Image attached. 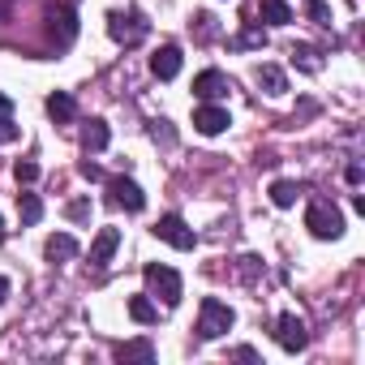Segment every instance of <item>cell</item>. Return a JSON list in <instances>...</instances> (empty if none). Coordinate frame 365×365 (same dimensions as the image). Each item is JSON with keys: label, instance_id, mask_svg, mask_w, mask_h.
I'll return each instance as SVG.
<instances>
[{"label": "cell", "instance_id": "cell-1", "mask_svg": "<svg viewBox=\"0 0 365 365\" xmlns=\"http://www.w3.org/2000/svg\"><path fill=\"white\" fill-rule=\"evenodd\" d=\"M232 322H237V314H232V305H224L220 297H207V301L198 305V339H220V335L232 331Z\"/></svg>", "mask_w": 365, "mask_h": 365}, {"label": "cell", "instance_id": "cell-2", "mask_svg": "<svg viewBox=\"0 0 365 365\" xmlns=\"http://www.w3.org/2000/svg\"><path fill=\"white\" fill-rule=\"evenodd\" d=\"M142 275H146V288H150L146 297L163 301L168 309H172V305H180V292H185V284H180V275H176L172 267H163V262H150Z\"/></svg>", "mask_w": 365, "mask_h": 365}, {"label": "cell", "instance_id": "cell-3", "mask_svg": "<svg viewBox=\"0 0 365 365\" xmlns=\"http://www.w3.org/2000/svg\"><path fill=\"white\" fill-rule=\"evenodd\" d=\"M108 35L116 39V43H125V48H138L146 35H150V22L138 14V9H116V14H108Z\"/></svg>", "mask_w": 365, "mask_h": 365}, {"label": "cell", "instance_id": "cell-4", "mask_svg": "<svg viewBox=\"0 0 365 365\" xmlns=\"http://www.w3.org/2000/svg\"><path fill=\"white\" fill-rule=\"evenodd\" d=\"M305 228H309L318 241H335V237H344V215H339V207H331V202H309Z\"/></svg>", "mask_w": 365, "mask_h": 365}, {"label": "cell", "instance_id": "cell-5", "mask_svg": "<svg viewBox=\"0 0 365 365\" xmlns=\"http://www.w3.org/2000/svg\"><path fill=\"white\" fill-rule=\"evenodd\" d=\"M155 237H159V241H168L172 250H194V245H198V232H194L185 220H180V215H159Z\"/></svg>", "mask_w": 365, "mask_h": 365}, {"label": "cell", "instance_id": "cell-6", "mask_svg": "<svg viewBox=\"0 0 365 365\" xmlns=\"http://www.w3.org/2000/svg\"><path fill=\"white\" fill-rule=\"evenodd\" d=\"M108 202H112V207H125V211H142V207H146V194H142L138 180L112 176V180H108Z\"/></svg>", "mask_w": 365, "mask_h": 365}, {"label": "cell", "instance_id": "cell-7", "mask_svg": "<svg viewBox=\"0 0 365 365\" xmlns=\"http://www.w3.org/2000/svg\"><path fill=\"white\" fill-rule=\"evenodd\" d=\"M275 344H279L284 352H301V348L309 344L305 322H301L297 314H279V318H275Z\"/></svg>", "mask_w": 365, "mask_h": 365}, {"label": "cell", "instance_id": "cell-8", "mask_svg": "<svg viewBox=\"0 0 365 365\" xmlns=\"http://www.w3.org/2000/svg\"><path fill=\"white\" fill-rule=\"evenodd\" d=\"M232 91V82H228V73H220V69H202L198 78H194V95L202 99V103H215L220 95H228Z\"/></svg>", "mask_w": 365, "mask_h": 365}, {"label": "cell", "instance_id": "cell-9", "mask_svg": "<svg viewBox=\"0 0 365 365\" xmlns=\"http://www.w3.org/2000/svg\"><path fill=\"white\" fill-rule=\"evenodd\" d=\"M228 125H232V120H228V108H220V103H202V108L194 112V129L207 133V138H220Z\"/></svg>", "mask_w": 365, "mask_h": 365}, {"label": "cell", "instance_id": "cell-10", "mask_svg": "<svg viewBox=\"0 0 365 365\" xmlns=\"http://www.w3.org/2000/svg\"><path fill=\"white\" fill-rule=\"evenodd\" d=\"M116 245H120V232H116V228H99V237L91 241V267H95V271H103V267L112 262Z\"/></svg>", "mask_w": 365, "mask_h": 365}, {"label": "cell", "instance_id": "cell-11", "mask_svg": "<svg viewBox=\"0 0 365 365\" xmlns=\"http://www.w3.org/2000/svg\"><path fill=\"white\" fill-rule=\"evenodd\" d=\"M150 73H155L159 82H172V78L180 73V48H172V43L159 48V52L150 56Z\"/></svg>", "mask_w": 365, "mask_h": 365}, {"label": "cell", "instance_id": "cell-12", "mask_svg": "<svg viewBox=\"0 0 365 365\" xmlns=\"http://www.w3.org/2000/svg\"><path fill=\"white\" fill-rule=\"evenodd\" d=\"M288 56H292V65H297L301 73H322V52H318V48H309V43H292Z\"/></svg>", "mask_w": 365, "mask_h": 365}, {"label": "cell", "instance_id": "cell-13", "mask_svg": "<svg viewBox=\"0 0 365 365\" xmlns=\"http://www.w3.org/2000/svg\"><path fill=\"white\" fill-rule=\"evenodd\" d=\"M43 254H48V262H69V258H78V241L69 232H56V237H48Z\"/></svg>", "mask_w": 365, "mask_h": 365}, {"label": "cell", "instance_id": "cell-14", "mask_svg": "<svg viewBox=\"0 0 365 365\" xmlns=\"http://www.w3.org/2000/svg\"><path fill=\"white\" fill-rule=\"evenodd\" d=\"M254 78H258V86H262L267 95H284V91H288V78H284V69H275V65H258Z\"/></svg>", "mask_w": 365, "mask_h": 365}, {"label": "cell", "instance_id": "cell-15", "mask_svg": "<svg viewBox=\"0 0 365 365\" xmlns=\"http://www.w3.org/2000/svg\"><path fill=\"white\" fill-rule=\"evenodd\" d=\"M258 14H262V22H271V26H288V22H292L288 0H258Z\"/></svg>", "mask_w": 365, "mask_h": 365}, {"label": "cell", "instance_id": "cell-16", "mask_svg": "<svg viewBox=\"0 0 365 365\" xmlns=\"http://www.w3.org/2000/svg\"><path fill=\"white\" fill-rule=\"evenodd\" d=\"M73 95H65V91H56V95H48V116L56 120V125H69L73 120Z\"/></svg>", "mask_w": 365, "mask_h": 365}, {"label": "cell", "instance_id": "cell-17", "mask_svg": "<svg viewBox=\"0 0 365 365\" xmlns=\"http://www.w3.org/2000/svg\"><path fill=\"white\" fill-rule=\"evenodd\" d=\"M129 318L142 322V327H150V322H159V305L150 297H129Z\"/></svg>", "mask_w": 365, "mask_h": 365}, {"label": "cell", "instance_id": "cell-18", "mask_svg": "<svg viewBox=\"0 0 365 365\" xmlns=\"http://www.w3.org/2000/svg\"><path fill=\"white\" fill-rule=\"evenodd\" d=\"M108 138H112V133H108V120H91V125L82 129V146H86V150H103Z\"/></svg>", "mask_w": 365, "mask_h": 365}, {"label": "cell", "instance_id": "cell-19", "mask_svg": "<svg viewBox=\"0 0 365 365\" xmlns=\"http://www.w3.org/2000/svg\"><path fill=\"white\" fill-rule=\"evenodd\" d=\"M301 198V185H292V180H275V185H271V202L284 211V207H292Z\"/></svg>", "mask_w": 365, "mask_h": 365}, {"label": "cell", "instance_id": "cell-20", "mask_svg": "<svg viewBox=\"0 0 365 365\" xmlns=\"http://www.w3.org/2000/svg\"><path fill=\"white\" fill-rule=\"evenodd\" d=\"M262 43H267L262 26H254V22H250V26H245V31H241V35H237L228 48H232V52H245V48H262Z\"/></svg>", "mask_w": 365, "mask_h": 365}, {"label": "cell", "instance_id": "cell-21", "mask_svg": "<svg viewBox=\"0 0 365 365\" xmlns=\"http://www.w3.org/2000/svg\"><path fill=\"white\" fill-rule=\"evenodd\" d=\"M18 211H22V224H39V220H43L39 194H18Z\"/></svg>", "mask_w": 365, "mask_h": 365}, {"label": "cell", "instance_id": "cell-22", "mask_svg": "<svg viewBox=\"0 0 365 365\" xmlns=\"http://www.w3.org/2000/svg\"><path fill=\"white\" fill-rule=\"evenodd\" d=\"M116 356H120V361H155V348H150L146 339H138V344H120Z\"/></svg>", "mask_w": 365, "mask_h": 365}, {"label": "cell", "instance_id": "cell-23", "mask_svg": "<svg viewBox=\"0 0 365 365\" xmlns=\"http://www.w3.org/2000/svg\"><path fill=\"white\" fill-rule=\"evenodd\" d=\"M14 176H18V185H35V180H39V163L35 159H18L14 163Z\"/></svg>", "mask_w": 365, "mask_h": 365}, {"label": "cell", "instance_id": "cell-24", "mask_svg": "<svg viewBox=\"0 0 365 365\" xmlns=\"http://www.w3.org/2000/svg\"><path fill=\"white\" fill-rule=\"evenodd\" d=\"M305 18L318 22V26H331V5H322V0H305Z\"/></svg>", "mask_w": 365, "mask_h": 365}, {"label": "cell", "instance_id": "cell-25", "mask_svg": "<svg viewBox=\"0 0 365 365\" xmlns=\"http://www.w3.org/2000/svg\"><path fill=\"white\" fill-rule=\"evenodd\" d=\"M65 215H69L73 224H82V220H91V198H73V202L65 207Z\"/></svg>", "mask_w": 365, "mask_h": 365}, {"label": "cell", "instance_id": "cell-26", "mask_svg": "<svg viewBox=\"0 0 365 365\" xmlns=\"http://www.w3.org/2000/svg\"><path fill=\"white\" fill-rule=\"evenodd\" d=\"M150 138H155V142H163V146H172V142H176V133H172V125H168V120H155V125H150Z\"/></svg>", "mask_w": 365, "mask_h": 365}, {"label": "cell", "instance_id": "cell-27", "mask_svg": "<svg viewBox=\"0 0 365 365\" xmlns=\"http://www.w3.org/2000/svg\"><path fill=\"white\" fill-rule=\"evenodd\" d=\"M18 133H22V129H18V125H14V120L5 116V112H0V146H5V142H14Z\"/></svg>", "mask_w": 365, "mask_h": 365}, {"label": "cell", "instance_id": "cell-28", "mask_svg": "<svg viewBox=\"0 0 365 365\" xmlns=\"http://www.w3.org/2000/svg\"><path fill=\"white\" fill-rule=\"evenodd\" d=\"M194 22H198V39H211V35H215V18H211V14H198Z\"/></svg>", "mask_w": 365, "mask_h": 365}, {"label": "cell", "instance_id": "cell-29", "mask_svg": "<svg viewBox=\"0 0 365 365\" xmlns=\"http://www.w3.org/2000/svg\"><path fill=\"white\" fill-rule=\"evenodd\" d=\"M82 176H86V180H103V172H99V163H91V159L82 163Z\"/></svg>", "mask_w": 365, "mask_h": 365}, {"label": "cell", "instance_id": "cell-30", "mask_svg": "<svg viewBox=\"0 0 365 365\" xmlns=\"http://www.w3.org/2000/svg\"><path fill=\"white\" fill-rule=\"evenodd\" d=\"M254 271H258V258H241V275L254 279Z\"/></svg>", "mask_w": 365, "mask_h": 365}, {"label": "cell", "instance_id": "cell-31", "mask_svg": "<svg viewBox=\"0 0 365 365\" xmlns=\"http://www.w3.org/2000/svg\"><path fill=\"white\" fill-rule=\"evenodd\" d=\"M344 176H348V185H361V163H348Z\"/></svg>", "mask_w": 365, "mask_h": 365}, {"label": "cell", "instance_id": "cell-32", "mask_svg": "<svg viewBox=\"0 0 365 365\" xmlns=\"http://www.w3.org/2000/svg\"><path fill=\"white\" fill-rule=\"evenodd\" d=\"M232 356H237V361H258V352H254V348H237Z\"/></svg>", "mask_w": 365, "mask_h": 365}, {"label": "cell", "instance_id": "cell-33", "mask_svg": "<svg viewBox=\"0 0 365 365\" xmlns=\"http://www.w3.org/2000/svg\"><path fill=\"white\" fill-rule=\"evenodd\" d=\"M5 301H9V279L0 275V305H5Z\"/></svg>", "mask_w": 365, "mask_h": 365}, {"label": "cell", "instance_id": "cell-34", "mask_svg": "<svg viewBox=\"0 0 365 365\" xmlns=\"http://www.w3.org/2000/svg\"><path fill=\"white\" fill-rule=\"evenodd\" d=\"M0 112H5V116L14 112V99H9V95H0Z\"/></svg>", "mask_w": 365, "mask_h": 365}, {"label": "cell", "instance_id": "cell-35", "mask_svg": "<svg viewBox=\"0 0 365 365\" xmlns=\"http://www.w3.org/2000/svg\"><path fill=\"white\" fill-rule=\"evenodd\" d=\"M0 241H5V220H0Z\"/></svg>", "mask_w": 365, "mask_h": 365}]
</instances>
